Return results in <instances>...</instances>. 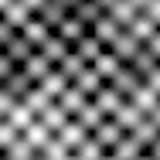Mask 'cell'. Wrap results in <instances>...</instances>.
I'll return each mask as SVG.
<instances>
[{
    "instance_id": "cell-1",
    "label": "cell",
    "mask_w": 160,
    "mask_h": 160,
    "mask_svg": "<svg viewBox=\"0 0 160 160\" xmlns=\"http://www.w3.org/2000/svg\"><path fill=\"white\" fill-rule=\"evenodd\" d=\"M34 85H38V78H34L24 65H17V68H14V72L3 78V89H7L14 99H28V92H31Z\"/></svg>"
},
{
    "instance_id": "cell-2",
    "label": "cell",
    "mask_w": 160,
    "mask_h": 160,
    "mask_svg": "<svg viewBox=\"0 0 160 160\" xmlns=\"http://www.w3.org/2000/svg\"><path fill=\"white\" fill-rule=\"evenodd\" d=\"M109 48H112V51H116V55H119L123 62H129V58H133V55H136V51L143 48V38L133 31V28H119V34H116V38L109 41Z\"/></svg>"
},
{
    "instance_id": "cell-3",
    "label": "cell",
    "mask_w": 160,
    "mask_h": 160,
    "mask_svg": "<svg viewBox=\"0 0 160 160\" xmlns=\"http://www.w3.org/2000/svg\"><path fill=\"white\" fill-rule=\"evenodd\" d=\"M143 150H147V143H143L136 133H126L119 143H112V147H109V153H112L116 160H136Z\"/></svg>"
},
{
    "instance_id": "cell-4",
    "label": "cell",
    "mask_w": 160,
    "mask_h": 160,
    "mask_svg": "<svg viewBox=\"0 0 160 160\" xmlns=\"http://www.w3.org/2000/svg\"><path fill=\"white\" fill-rule=\"evenodd\" d=\"M58 102L68 109V116H78V112H82V106L89 102V92H85L78 82H68V85H65V92L58 96Z\"/></svg>"
},
{
    "instance_id": "cell-5",
    "label": "cell",
    "mask_w": 160,
    "mask_h": 160,
    "mask_svg": "<svg viewBox=\"0 0 160 160\" xmlns=\"http://www.w3.org/2000/svg\"><path fill=\"white\" fill-rule=\"evenodd\" d=\"M58 136H62V143L68 147V150H78V143L89 136V126H85L78 116H72V119H68L62 129H58Z\"/></svg>"
},
{
    "instance_id": "cell-6",
    "label": "cell",
    "mask_w": 160,
    "mask_h": 160,
    "mask_svg": "<svg viewBox=\"0 0 160 160\" xmlns=\"http://www.w3.org/2000/svg\"><path fill=\"white\" fill-rule=\"evenodd\" d=\"M112 116H116V119H119V123H123L126 129H136L140 123H143V119H147V116H150V112H147L143 106H136L133 99H126V102H123V106H119Z\"/></svg>"
},
{
    "instance_id": "cell-7",
    "label": "cell",
    "mask_w": 160,
    "mask_h": 160,
    "mask_svg": "<svg viewBox=\"0 0 160 160\" xmlns=\"http://www.w3.org/2000/svg\"><path fill=\"white\" fill-rule=\"evenodd\" d=\"M0 14H3V17L14 24V28H24V24H28V21L34 17V7L28 3V0H10V3H7Z\"/></svg>"
},
{
    "instance_id": "cell-8",
    "label": "cell",
    "mask_w": 160,
    "mask_h": 160,
    "mask_svg": "<svg viewBox=\"0 0 160 160\" xmlns=\"http://www.w3.org/2000/svg\"><path fill=\"white\" fill-rule=\"evenodd\" d=\"M24 68H28V72H31L34 78L41 82V78H48V75H51V72H55L58 65L51 62V58H48V55H44L41 48H34V55H31V58H28V62H24Z\"/></svg>"
},
{
    "instance_id": "cell-9",
    "label": "cell",
    "mask_w": 160,
    "mask_h": 160,
    "mask_svg": "<svg viewBox=\"0 0 160 160\" xmlns=\"http://www.w3.org/2000/svg\"><path fill=\"white\" fill-rule=\"evenodd\" d=\"M21 31H24V38L31 41L34 48H44V44H48V38H51V28H48V24H44V21L38 17V14H34L31 21H28V24L21 28Z\"/></svg>"
},
{
    "instance_id": "cell-10",
    "label": "cell",
    "mask_w": 160,
    "mask_h": 160,
    "mask_svg": "<svg viewBox=\"0 0 160 160\" xmlns=\"http://www.w3.org/2000/svg\"><path fill=\"white\" fill-rule=\"evenodd\" d=\"M140 10H143V7H140L136 0H116V3L109 7V14H112V17L123 24V28H129V24L136 21V14H140Z\"/></svg>"
},
{
    "instance_id": "cell-11",
    "label": "cell",
    "mask_w": 160,
    "mask_h": 160,
    "mask_svg": "<svg viewBox=\"0 0 160 160\" xmlns=\"http://www.w3.org/2000/svg\"><path fill=\"white\" fill-rule=\"evenodd\" d=\"M7 51L14 55V62H17V65H24V62H28V58L34 55V44L28 41V38H24V31H17V34H14V41L7 44Z\"/></svg>"
},
{
    "instance_id": "cell-12",
    "label": "cell",
    "mask_w": 160,
    "mask_h": 160,
    "mask_svg": "<svg viewBox=\"0 0 160 160\" xmlns=\"http://www.w3.org/2000/svg\"><path fill=\"white\" fill-rule=\"evenodd\" d=\"M24 102H28V106H31L34 112L41 116V112H44V109H48V106L55 102V96H51V92H48V89H44V85L38 82V85H34L31 92H28V99H24Z\"/></svg>"
},
{
    "instance_id": "cell-13",
    "label": "cell",
    "mask_w": 160,
    "mask_h": 160,
    "mask_svg": "<svg viewBox=\"0 0 160 160\" xmlns=\"http://www.w3.org/2000/svg\"><path fill=\"white\" fill-rule=\"evenodd\" d=\"M129 28H133V31L140 34L143 41H147V38H150V34H153V31L160 28V21L153 17V14H150V10H140V14H136V21H133Z\"/></svg>"
},
{
    "instance_id": "cell-14",
    "label": "cell",
    "mask_w": 160,
    "mask_h": 160,
    "mask_svg": "<svg viewBox=\"0 0 160 160\" xmlns=\"http://www.w3.org/2000/svg\"><path fill=\"white\" fill-rule=\"evenodd\" d=\"M106 116H109V112H102V109H99V106H96V99H89V102L82 106V112H78V119L89 126V133H92V129H96L99 123L106 119Z\"/></svg>"
},
{
    "instance_id": "cell-15",
    "label": "cell",
    "mask_w": 160,
    "mask_h": 160,
    "mask_svg": "<svg viewBox=\"0 0 160 160\" xmlns=\"http://www.w3.org/2000/svg\"><path fill=\"white\" fill-rule=\"evenodd\" d=\"M17 31H21V28H14V24L0 14V48H7V44L14 41V34H17Z\"/></svg>"
},
{
    "instance_id": "cell-16",
    "label": "cell",
    "mask_w": 160,
    "mask_h": 160,
    "mask_svg": "<svg viewBox=\"0 0 160 160\" xmlns=\"http://www.w3.org/2000/svg\"><path fill=\"white\" fill-rule=\"evenodd\" d=\"M14 68H17V62H14V55H10L7 48H0V82H3V78H7V75L14 72Z\"/></svg>"
},
{
    "instance_id": "cell-17",
    "label": "cell",
    "mask_w": 160,
    "mask_h": 160,
    "mask_svg": "<svg viewBox=\"0 0 160 160\" xmlns=\"http://www.w3.org/2000/svg\"><path fill=\"white\" fill-rule=\"evenodd\" d=\"M147 150H150V153H153V157L160 160V136H157V140H153V143H150V147H147Z\"/></svg>"
},
{
    "instance_id": "cell-18",
    "label": "cell",
    "mask_w": 160,
    "mask_h": 160,
    "mask_svg": "<svg viewBox=\"0 0 160 160\" xmlns=\"http://www.w3.org/2000/svg\"><path fill=\"white\" fill-rule=\"evenodd\" d=\"M31 160H48V157H44V153H41V150H38V153H34V157Z\"/></svg>"
}]
</instances>
